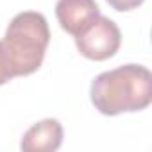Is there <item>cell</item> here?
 Wrapping results in <instances>:
<instances>
[{
    "label": "cell",
    "mask_w": 152,
    "mask_h": 152,
    "mask_svg": "<svg viewBox=\"0 0 152 152\" xmlns=\"http://www.w3.org/2000/svg\"><path fill=\"white\" fill-rule=\"evenodd\" d=\"M90 99L106 116L141 111L152 102V73L132 63L102 72L91 81Z\"/></svg>",
    "instance_id": "1"
},
{
    "label": "cell",
    "mask_w": 152,
    "mask_h": 152,
    "mask_svg": "<svg viewBox=\"0 0 152 152\" xmlns=\"http://www.w3.org/2000/svg\"><path fill=\"white\" fill-rule=\"evenodd\" d=\"M48 41L50 31L41 13L23 11L11 20L4 39H0V54L13 79L31 75L41 66Z\"/></svg>",
    "instance_id": "2"
},
{
    "label": "cell",
    "mask_w": 152,
    "mask_h": 152,
    "mask_svg": "<svg viewBox=\"0 0 152 152\" xmlns=\"http://www.w3.org/2000/svg\"><path fill=\"white\" fill-rule=\"evenodd\" d=\"M122 43L118 25L107 16L99 15L95 22L79 36H75V45L79 52L91 61H106L113 57Z\"/></svg>",
    "instance_id": "3"
},
{
    "label": "cell",
    "mask_w": 152,
    "mask_h": 152,
    "mask_svg": "<svg viewBox=\"0 0 152 152\" xmlns=\"http://www.w3.org/2000/svg\"><path fill=\"white\" fill-rule=\"evenodd\" d=\"M100 15L95 0H57L56 16L63 31L72 36L84 32Z\"/></svg>",
    "instance_id": "4"
},
{
    "label": "cell",
    "mask_w": 152,
    "mask_h": 152,
    "mask_svg": "<svg viewBox=\"0 0 152 152\" xmlns=\"http://www.w3.org/2000/svg\"><path fill=\"white\" fill-rule=\"evenodd\" d=\"M63 143V125L56 118L34 124L22 138L20 148L25 152H54Z\"/></svg>",
    "instance_id": "5"
},
{
    "label": "cell",
    "mask_w": 152,
    "mask_h": 152,
    "mask_svg": "<svg viewBox=\"0 0 152 152\" xmlns=\"http://www.w3.org/2000/svg\"><path fill=\"white\" fill-rule=\"evenodd\" d=\"M145 0H107V4L115 9V11H132L138 6H141Z\"/></svg>",
    "instance_id": "6"
}]
</instances>
